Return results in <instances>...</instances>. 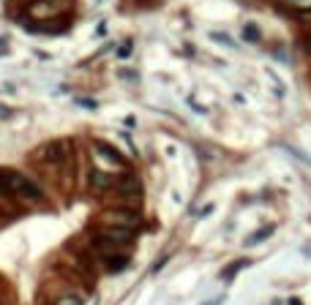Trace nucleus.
<instances>
[{
    "label": "nucleus",
    "mask_w": 311,
    "mask_h": 305,
    "mask_svg": "<svg viewBox=\"0 0 311 305\" xmlns=\"http://www.w3.org/2000/svg\"><path fill=\"white\" fill-rule=\"evenodd\" d=\"M52 305H82V297L79 295H71V292H66V295L55 297V303Z\"/></svg>",
    "instance_id": "obj_9"
},
{
    "label": "nucleus",
    "mask_w": 311,
    "mask_h": 305,
    "mask_svg": "<svg viewBox=\"0 0 311 305\" xmlns=\"http://www.w3.org/2000/svg\"><path fill=\"white\" fill-rule=\"evenodd\" d=\"M118 191L123 194V197H126V194H129V197H140V194H142V186H140V180H137L134 175H126L123 180L118 183Z\"/></svg>",
    "instance_id": "obj_6"
},
{
    "label": "nucleus",
    "mask_w": 311,
    "mask_h": 305,
    "mask_svg": "<svg viewBox=\"0 0 311 305\" xmlns=\"http://www.w3.org/2000/svg\"><path fill=\"white\" fill-rule=\"evenodd\" d=\"M243 38H246V41H251V44H257V41H259L257 25H246V27H243Z\"/></svg>",
    "instance_id": "obj_10"
},
{
    "label": "nucleus",
    "mask_w": 311,
    "mask_h": 305,
    "mask_svg": "<svg viewBox=\"0 0 311 305\" xmlns=\"http://www.w3.org/2000/svg\"><path fill=\"white\" fill-rule=\"evenodd\" d=\"M246 264H249V262H246V259H240V262H235V264H229V267H227V270H224V278H232V275H235V273H238V270H240V267H246Z\"/></svg>",
    "instance_id": "obj_11"
},
{
    "label": "nucleus",
    "mask_w": 311,
    "mask_h": 305,
    "mask_svg": "<svg viewBox=\"0 0 311 305\" xmlns=\"http://www.w3.org/2000/svg\"><path fill=\"white\" fill-rule=\"evenodd\" d=\"M104 226H118V229H129V232H137L140 229V215L134 210H109L101 215Z\"/></svg>",
    "instance_id": "obj_2"
},
{
    "label": "nucleus",
    "mask_w": 311,
    "mask_h": 305,
    "mask_svg": "<svg viewBox=\"0 0 311 305\" xmlns=\"http://www.w3.org/2000/svg\"><path fill=\"white\" fill-rule=\"evenodd\" d=\"M287 305H303V303L298 300V297H290V303H287Z\"/></svg>",
    "instance_id": "obj_14"
},
{
    "label": "nucleus",
    "mask_w": 311,
    "mask_h": 305,
    "mask_svg": "<svg viewBox=\"0 0 311 305\" xmlns=\"http://www.w3.org/2000/svg\"><path fill=\"white\" fill-rule=\"evenodd\" d=\"M118 55H120V57H129V55H131V44H129V41H126V44H123V47H120V49H118Z\"/></svg>",
    "instance_id": "obj_13"
},
{
    "label": "nucleus",
    "mask_w": 311,
    "mask_h": 305,
    "mask_svg": "<svg viewBox=\"0 0 311 305\" xmlns=\"http://www.w3.org/2000/svg\"><path fill=\"white\" fill-rule=\"evenodd\" d=\"M8 180H5V169H0V199L3 197H8Z\"/></svg>",
    "instance_id": "obj_12"
},
{
    "label": "nucleus",
    "mask_w": 311,
    "mask_h": 305,
    "mask_svg": "<svg viewBox=\"0 0 311 305\" xmlns=\"http://www.w3.org/2000/svg\"><path fill=\"white\" fill-rule=\"evenodd\" d=\"M131 237H134V232H129V229L104 226V229H99V234H96V243L104 245V248H115V245H126V243H131Z\"/></svg>",
    "instance_id": "obj_3"
},
{
    "label": "nucleus",
    "mask_w": 311,
    "mask_h": 305,
    "mask_svg": "<svg viewBox=\"0 0 311 305\" xmlns=\"http://www.w3.org/2000/svg\"><path fill=\"white\" fill-rule=\"evenodd\" d=\"M270 234H273V226H265V229H259V232H254L249 240H246V245H257V243H262V240H268Z\"/></svg>",
    "instance_id": "obj_8"
},
{
    "label": "nucleus",
    "mask_w": 311,
    "mask_h": 305,
    "mask_svg": "<svg viewBox=\"0 0 311 305\" xmlns=\"http://www.w3.org/2000/svg\"><path fill=\"white\" fill-rule=\"evenodd\" d=\"M5 180H8V191L14 194V197L19 199H27V202H36V199H41V186H36V183L30 180V177H25L22 172H11L5 169Z\"/></svg>",
    "instance_id": "obj_1"
},
{
    "label": "nucleus",
    "mask_w": 311,
    "mask_h": 305,
    "mask_svg": "<svg viewBox=\"0 0 311 305\" xmlns=\"http://www.w3.org/2000/svg\"><path fill=\"white\" fill-rule=\"evenodd\" d=\"M118 183H120V180H115V177L109 175V172L90 169V186H93V191L107 194V191H112V188H118Z\"/></svg>",
    "instance_id": "obj_4"
},
{
    "label": "nucleus",
    "mask_w": 311,
    "mask_h": 305,
    "mask_svg": "<svg viewBox=\"0 0 311 305\" xmlns=\"http://www.w3.org/2000/svg\"><path fill=\"white\" fill-rule=\"evenodd\" d=\"M104 264L109 273H118V270L129 267V256H104Z\"/></svg>",
    "instance_id": "obj_7"
},
{
    "label": "nucleus",
    "mask_w": 311,
    "mask_h": 305,
    "mask_svg": "<svg viewBox=\"0 0 311 305\" xmlns=\"http://www.w3.org/2000/svg\"><path fill=\"white\" fill-rule=\"evenodd\" d=\"M93 153L99 155V158L104 161V164H112V166H126V158L123 155H120L118 150H115V147H109V145H93Z\"/></svg>",
    "instance_id": "obj_5"
},
{
    "label": "nucleus",
    "mask_w": 311,
    "mask_h": 305,
    "mask_svg": "<svg viewBox=\"0 0 311 305\" xmlns=\"http://www.w3.org/2000/svg\"><path fill=\"white\" fill-rule=\"evenodd\" d=\"M306 49L311 52V33H309V36H306Z\"/></svg>",
    "instance_id": "obj_15"
}]
</instances>
